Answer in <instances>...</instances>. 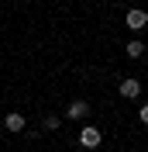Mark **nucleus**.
Segmentation results:
<instances>
[{
    "label": "nucleus",
    "instance_id": "7",
    "mask_svg": "<svg viewBox=\"0 0 148 152\" xmlns=\"http://www.w3.org/2000/svg\"><path fill=\"white\" fill-rule=\"evenodd\" d=\"M59 124H62V118H55V114H48V118H45V128H48V132H55Z\"/></svg>",
    "mask_w": 148,
    "mask_h": 152
},
{
    "label": "nucleus",
    "instance_id": "3",
    "mask_svg": "<svg viewBox=\"0 0 148 152\" xmlns=\"http://www.w3.org/2000/svg\"><path fill=\"white\" fill-rule=\"evenodd\" d=\"M120 94L128 97V100H134V97L141 94V83H138V80H131V76H128V80H120Z\"/></svg>",
    "mask_w": 148,
    "mask_h": 152
},
{
    "label": "nucleus",
    "instance_id": "5",
    "mask_svg": "<svg viewBox=\"0 0 148 152\" xmlns=\"http://www.w3.org/2000/svg\"><path fill=\"white\" fill-rule=\"evenodd\" d=\"M4 124H7V132H21V128H24V118H21L17 111H10L7 118H4Z\"/></svg>",
    "mask_w": 148,
    "mask_h": 152
},
{
    "label": "nucleus",
    "instance_id": "2",
    "mask_svg": "<svg viewBox=\"0 0 148 152\" xmlns=\"http://www.w3.org/2000/svg\"><path fill=\"white\" fill-rule=\"evenodd\" d=\"M145 24H148V14H145V10H128V28L131 31H141Z\"/></svg>",
    "mask_w": 148,
    "mask_h": 152
},
{
    "label": "nucleus",
    "instance_id": "1",
    "mask_svg": "<svg viewBox=\"0 0 148 152\" xmlns=\"http://www.w3.org/2000/svg\"><path fill=\"white\" fill-rule=\"evenodd\" d=\"M79 145H86V149H96V145H100V128H96V124H86L83 132H79Z\"/></svg>",
    "mask_w": 148,
    "mask_h": 152
},
{
    "label": "nucleus",
    "instance_id": "4",
    "mask_svg": "<svg viewBox=\"0 0 148 152\" xmlns=\"http://www.w3.org/2000/svg\"><path fill=\"white\" fill-rule=\"evenodd\" d=\"M65 114H69V121H73V118H86V114H90V104H86V100H73Z\"/></svg>",
    "mask_w": 148,
    "mask_h": 152
},
{
    "label": "nucleus",
    "instance_id": "6",
    "mask_svg": "<svg viewBox=\"0 0 148 152\" xmlns=\"http://www.w3.org/2000/svg\"><path fill=\"white\" fill-rule=\"evenodd\" d=\"M128 56H131V59H141V56H145V42L131 38V42H128Z\"/></svg>",
    "mask_w": 148,
    "mask_h": 152
}]
</instances>
